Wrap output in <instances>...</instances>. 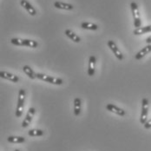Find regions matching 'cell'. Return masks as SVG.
Here are the masks:
<instances>
[{
    "mask_svg": "<svg viewBox=\"0 0 151 151\" xmlns=\"http://www.w3.org/2000/svg\"><path fill=\"white\" fill-rule=\"evenodd\" d=\"M54 6L58 9H61V10H66V11H71L73 10L74 6L70 4H66V3H63L60 1H56L54 3Z\"/></svg>",
    "mask_w": 151,
    "mask_h": 151,
    "instance_id": "12",
    "label": "cell"
},
{
    "mask_svg": "<svg viewBox=\"0 0 151 151\" xmlns=\"http://www.w3.org/2000/svg\"><path fill=\"white\" fill-rule=\"evenodd\" d=\"M81 27L83 29H85V30H96L98 29V26L95 24H92V23H88V22H83L81 24Z\"/></svg>",
    "mask_w": 151,
    "mask_h": 151,
    "instance_id": "19",
    "label": "cell"
},
{
    "mask_svg": "<svg viewBox=\"0 0 151 151\" xmlns=\"http://www.w3.org/2000/svg\"><path fill=\"white\" fill-rule=\"evenodd\" d=\"M64 33H65V35H66L70 39H71V40L74 41L75 43H80V42H81L80 37L77 36L75 32H73L71 30H69V29H68V30H66L64 31Z\"/></svg>",
    "mask_w": 151,
    "mask_h": 151,
    "instance_id": "14",
    "label": "cell"
},
{
    "mask_svg": "<svg viewBox=\"0 0 151 151\" xmlns=\"http://www.w3.org/2000/svg\"><path fill=\"white\" fill-rule=\"evenodd\" d=\"M148 32H151V25H148V26H144V27H139L134 30L133 33L135 35H142Z\"/></svg>",
    "mask_w": 151,
    "mask_h": 151,
    "instance_id": "16",
    "label": "cell"
},
{
    "mask_svg": "<svg viewBox=\"0 0 151 151\" xmlns=\"http://www.w3.org/2000/svg\"><path fill=\"white\" fill-rule=\"evenodd\" d=\"M36 76L37 78L45 81L46 83H50L51 84H55V85H61L63 84V81L61 78H57V77H53L50 76H47L43 74V73H36Z\"/></svg>",
    "mask_w": 151,
    "mask_h": 151,
    "instance_id": "3",
    "label": "cell"
},
{
    "mask_svg": "<svg viewBox=\"0 0 151 151\" xmlns=\"http://www.w3.org/2000/svg\"><path fill=\"white\" fill-rule=\"evenodd\" d=\"M144 128H145V129H150L151 128V119L150 120H149V121H147V122L144 124Z\"/></svg>",
    "mask_w": 151,
    "mask_h": 151,
    "instance_id": "21",
    "label": "cell"
},
{
    "mask_svg": "<svg viewBox=\"0 0 151 151\" xmlns=\"http://www.w3.org/2000/svg\"><path fill=\"white\" fill-rule=\"evenodd\" d=\"M106 109L109 110V111H110V112H113V113H115V114H116V115H118V116H125V111L121 109V108H118L117 106L114 105V104H108V105L106 106Z\"/></svg>",
    "mask_w": 151,
    "mask_h": 151,
    "instance_id": "8",
    "label": "cell"
},
{
    "mask_svg": "<svg viewBox=\"0 0 151 151\" xmlns=\"http://www.w3.org/2000/svg\"><path fill=\"white\" fill-rule=\"evenodd\" d=\"M146 43H147L148 45H151V36L150 37H149L146 39Z\"/></svg>",
    "mask_w": 151,
    "mask_h": 151,
    "instance_id": "22",
    "label": "cell"
},
{
    "mask_svg": "<svg viewBox=\"0 0 151 151\" xmlns=\"http://www.w3.org/2000/svg\"><path fill=\"white\" fill-rule=\"evenodd\" d=\"M81 105L82 102L79 97H76L74 99V114L76 116H78L81 113Z\"/></svg>",
    "mask_w": 151,
    "mask_h": 151,
    "instance_id": "15",
    "label": "cell"
},
{
    "mask_svg": "<svg viewBox=\"0 0 151 151\" xmlns=\"http://www.w3.org/2000/svg\"><path fill=\"white\" fill-rule=\"evenodd\" d=\"M0 76L2 78H4L6 80H9V81H12L13 83H18L19 81V78L18 76L13 75L12 73H9V72H6V71H0Z\"/></svg>",
    "mask_w": 151,
    "mask_h": 151,
    "instance_id": "11",
    "label": "cell"
},
{
    "mask_svg": "<svg viewBox=\"0 0 151 151\" xmlns=\"http://www.w3.org/2000/svg\"><path fill=\"white\" fill-rule=\"evenodd\" d=\"M107 45L109 46V48L112 50V52L114 53V55L116 56V58L118 59V60H122L123 59V56H122V54L121 50L118 49V47L116 45V44L114 42V41H112V40H109L108 41V43H107Z\"/></svg>",
    "mask_w": 151,
    "mask_h": 151,
    "instance_id": "6",
    "label": "cell"
},
{
    "mask_svg": "<svg viewBox=\"0 0 151 151\" xmlns=\"http://www.w3.org/2000/svg\"><path fill=\"white\" fill-rule=\"evenodd\" d=\"M23 70H24V72L26 75L30 77V79H35V78L37 77V76H36V73L32 70V69L30 68V66H28V65H24V66L23 67Z\"/></svg>",
    "mask_w": 151,
    "mask_h": 151,
    "instance_id": "18",
    "label": "cell"
},
{
    "mask_svg": "<svg viewBox=\"0 0 151 151\" xmlns=\"http://www.w3.org/2000/svg\"><path fill=\"white\" fill-rule=\"evenodd\" d=\"M151 51V45H148L147 46H145L144 48H142L136 56H135V58L136 60H140L142 59L143 57H145L148 53H150Z\"/></svg>",
    "mask_w": 151,
    "mask_h": 151,
    "instance_id": "13",
    "label": "cell"
},
{
    "mask_svg": "<svg viewBox=\"0 0 151 151\" xmlns=\"http://www.w3.org/2000/svg\"><path fill=\"white\" fill-rule=\"evenodd\" d=\"M148 113H149V100L147 98H143L142 101V114L140 122L142 124H145L148 121Z\"/></svg>",
    "mask_w": 151,
    "mask_h": 151,
    "instance_id": "4",
    "label": "cell"
},
{
    "mask_svg": "<svg viewBox=\"0 0 151 151\" xmlns=\"http://www.w3.org/2000/svg\"><path fill=\"white\" fill-rule=\"evenodd\" d=\"M7 141L12 143H23L25 142V139L22 136H9Z\"/></svg>",
    "mask_w": 151,
    "mask_h": 151,
    "instance_id": "17",
    "label": "cell"
},
{
    "mask_svg": "<svg viewBox=\"0 0 151 151\" xmlns=\"http://www.w3.org/2000/svg\"><path fill=\"white\" fill-rule=\"evenodd\" d=\"M130 7H131V11H132V14H133V18H134V25L136 28L141 27V18H140V13H139V9L137 6V4L135 2H132L130 4Z\"/></svg>",
    "mask_w": 151,
    "mask_h": 151,
    "instance_id": "5",
    "label": "cell"
},
{
    "mask_svg": "<svg viewBox=\"0 0 151 151\" xmlns=\"http://www.w3.org/2000/svg\"><path fill=\"white\" fill-rule=\"evenodd\" d=\"M96 57L91 56L89 59V67H88V75L90 76H93L95 75V70H96Z\"/></svg>",
    "mask_w": 151,
    "mask_h": 151,
    "instance_id": "10",
    "label": "cell"
},
{
    "mask_svg": "<svg viewBox=\"0 0 151 151\" xmlns=\"http://www.w3.org/2000/svg\"><path fill=\"white\" fill-rule=\"evenodd\" d=\"M20 4H21V6H23V7L28 12V13H30L31 16H35L37 14L36 9L30 4L27 0H21Z\"/></svg>",
    "mask_w": 151,
    "mask_h": 151,
    "instance_id": "9",
    "label": "cell"
},
{
    "mask_svg": "<svg viewBox=\"0 0 151 151\" xmlns=\"http://www.w3.org/2000/svg\"><path fill=\"white\" fill-rule=\"evenodd\" d=\"M14 151H20V150H15Z\"/></svg>",
    "mask_w": 151,
    "mask_h": 151,
    "instance_id": "23",
    "label": "cell"
},
{
    "mask_svg": "<svg viewBox=\"0 0 151 151\" xmlns=\"http://www.w3.org/2000/svg\"><path fill=\"white\" fill-rule=\"evenodd\" d=\"M36 110H35V108H30L26 116H25V118L24 119V121L22 122V127L23 128H27L30 123L32 121V118L34 116V114H35Z\"/></svg>",
    "mask_w": 151,
    "mask_h": 151,
    "instance_id": "7",
    "label": "cell"
},
{
    "mask_svg": "<svg viewBox=\"0 0 151 151\" xmlns=\"http://www.w3.org/2000/svg\"><path fill=\"white\" fill-rule=\"evenodd\" d=\"M24 100H25V91L24 89H21L18 93V99H17V105L16 109V116L17 117H21L23 111H24Z\"/></svg>",
    "mask_w": 151,
    "mask_h": 151,
    "instance_id": "1",
    "label": "cell"
},
{
    "mask_svg": "<svg viewBox=\"0 0 151 151\" xmlns=\"http://www.w3.org/2000/svg\"><path fill=\"white\" fill-rule=\"evenodd\" d=\"M44 134L45 132L41 129H30L28 132V135L30 136H42Z\"/></svg>",
    "mask_w": 151,
    "mask_h": 151,
    "instance_id": "20",
    "label": "cell"
},
{
    "mask_svg": "<svg viewBox=\"0 0 151 151\" xmlns=\"http://www.w3.org/2000/svg\"><path fill=\"white\" fill-rule=\"evenodd\" d=\"M11 43L17 46H27L30 48H36L38 46L37 42L30 39H21V38H12Z\"/></svg>",
    "mask_w": 151,
    "mask_h": 151,
    "instance_id": "2",
    "label": "cell"
}]
</instances>
